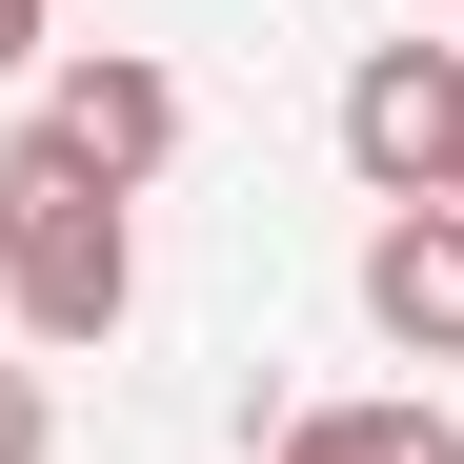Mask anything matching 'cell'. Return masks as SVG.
<instances>
[{"mask_svg":"<svg viewBox=\"0 0 464 464\" xmlns=\"http://www.w3.org/2000/svg\"><path fill=\"white\" fill-rule=\"evenodd\" d=\"M41 141H61V162H102V182L141 202V182L182 162V82H162L141 41H61V82H41Z\"/></svg>","mask_w":464,"mask_h":464,"instance_id":"2","label":"cell"},{"mask_svg":"<svg viewBox=\"0 0 464 464\" xmlns=\"http://www.w3.org/2000/svg\"><path fill=\"white\" fill-rule=\"evenodd\" d=\"M21 61H61V41H41V0H0V82H21Z\"/></svg>","mask_w":464,"mask_h":464,"instance_id":"8","label":"cell"},{"mask_svg":"<svg viewBox=\"0 0 464 464\" xmlns=\"http://www.w3.org/2000/svg\"><path fill=\"white\" fill-rule=\"evenodd\" d=\"M0 464H61V404H41V363H0Z\"/></svg>","mask_w":464,"mask_h":464,"instance_id":"6","label":"cell"},{"mask_svg":"<svg viewBox=\"0 0 464 464\" xmlns=\"http://www.w3.org/2000/svg\"><path fill=\"white\" fill-rule=\"evenodd\" d=\"M444 102H464V41H363L343 61V162H363V202H424L444 182Z\"/></svg>","mask_w":464,"mask_h":464,"instance_id":"3","label":"cell"},{"mask_svg":"<svg viewBox=\"0 0 464 464\" xmlns=\"http://www.w3.org/2000/svg\"><path fill=\"white\" fill-rule=\"evenodd\" d=\"M444 21H464V0H444Z\"/></svg>","mask_w":464,"mask_h":464,"instance_id":"10","label":"cell"},{"mask_svg":"<svg viewBox=\"0 0 464 464\" xmlns=\"http://www.w3.org/2000/svg\"><path fill=\"white\" fill-rule=\"evenodd\" d=\"M363 324L404 343V363H464V202H383V243H363Z\"/></svg>","mask_w":464,"mask_h":464,"instance_id":"4","label":"cell"},{"mask_svg":"<svg viewBox=\"0 0 464 464\" xmlns=\"http://www.w3.org/2000/svg\"><path fill=\"white\" fill-rule=\"evenodd\" d=\"M121 303H141L121 182L61 162V141L21 121V141H0V324H21V343H121Z\"/></svg>","mask_w":464,"mask_h":464,"instance_id":"1","label":"cell"},{"mask_svg":"<svg viewBox=\"0 0 464 464\" xmlns=\"http://www.w3.org/2000/svg\"><path fill=\"white\" fill-rule=\"evenodd\" d=\"M263 464H383V444H363V404H303V424H263Z\"/></svg>","mask_w":464,"mask_h":464,"instance_id":"5","label":"cell"},{"mask_svg":"<svg viewBox=\"0 0 464 464\" xmlns=\"http://www.w3.org/2000/svg\"><path fill=\"white\" fill-rule=\"evenodd\" d=\"M363 444H383V464H464V424H444V404H363Z\"/></svg>","mask_w":464,"mask_h":464,"instance_id":"7","label":"cell"},{"mask_svg":"<svg viewBox=\"0 0 464 464\" xmlns=\"http://www.w3.org/2000/svg\"><path fill=\"white\" fill-rule=\"evenodd\" d=\"M424 202H464V102H444V182H424Z\"/></svg>","mask_w":464,"mask_h":464,"instance_id":"9","label":"cell"}]
</instances>
